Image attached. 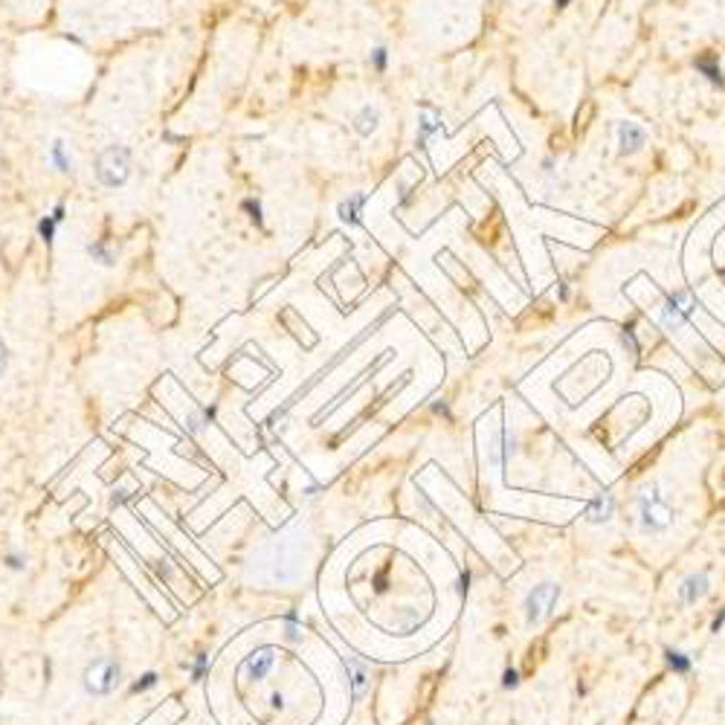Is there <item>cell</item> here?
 <instances>
[{
	"instance_id": "cell-10",
	"label": "cell",
	"mask_w": 725,
	"mask_h": 725,
	"mask_svg": "<svg viewBox=\"0 0 725 725\" xmlns=\"http://www.w3.org/2000/svg\"><path fill=\"white\" fill-rule=\"evenodd\" d=\"M644 139H647V131H644L641 125H636V122H621V128H618V142H621V151H624V154L638 151L641 145H644Z\"/></svg>"
},
{
	"instance_id": "cell-21",
	"label": "cell",
	"mask_w": 725,
	"mask_h": 725,
	"mask_svg": "<svg viewBox=\"0 0 725 725\" xmlns=\"http://www.w3.org/2000/svg\"><path fill=\"white\" fill-rule=\"evenodd\" d=\"M6 372H9V346L4 340V334H0V380L6 377Z\"/></svg>"
},
{
	"instance_id": "cell-12",
	"label": "cell",
	"mask_w": 725,
	"mask_h": 725,
	"mask_svg": "<svg viewBox=\"0 0 725 725\" xmlns=\"http://www.w3.org/2000/svg\"><path fill=\"white\" fill-rule=\"evenodd\" d=\"M362 206H366V195H362V191H357V195L346 198L340 206H336V215H340V221H346V224H357Z\"/></svg>"
},
{
	"instance_id": "cell-24",
	"label": "cell",
	"mask_w": 725,
	"mask_h": 725,
	"mask_svg": "<svg viewBox=\"0 0 725 725\" xmlns=\"http://www.w3.org/2000/svg\"><path fill=\"white\" fill-rule=\"evenodd\" d=\"M128 499V488H119V491H113V496H111V508H116V505H122Z\"/></svg>"
},
{
	"instance_id": "cell-18",
	"label": "cell",
	"mask_w": 725,
	"mask_h": 725,
	"mask_svg": "<svg viewBox=\"0 0 725 725\" xmlns=\"http://www.w3.org/2000/svg\"><path fill=\"white\" fill-rule=\"evenodd\" d=\"M4 563H6V569H12V572H23V569H27V554L18 551V548H12V551L4 554Z\"/></svg>"
},
{
	"instance_id": "cell-15",
	"label": "cell",
	"mask_w": 725,
	"mask_h": 725,
	"mask_svg": "<svg viewBox=\"0 0 725 725\" xmlns=\"http://www.w3.org/2000/svg\"><path fill=\"white\" fill-rule=\"evenodd\" d=\"M157 682H160V676L154 670H145L139 679L131 682V693H149L151 688H157Z\"/></svg>"
},
{
	"instance_id": "cell-8",
	"label": "cell",
	"mask_w": 725,
	"mask_h": 725,
	"mask_svg": "<svg viewBox=\"0 0 725 725\" xmlns=\"http://www.w3.org/2000/svg\"><path fill=\"white\" fill-rule=\"evenodd\" d=\"M84 253H87V258L93 264H99V267H116V261H119V250L111 244L108 238H93L90 244L84 247Z\"/></svg>"
},
{
	"instance_id": "cell-3",
	"label": "cell",
	"mask_w": 725,
	"mask_h": 725,
	"mask_svg": "<svg viewBox=\"0 0 725 725\" xmlns=\"http://www.w3.org/2000/svg\"><path fill=\"white\" fill-rule=\"evenodd\" d=\"M638 517H641V525L647 531H662L670 522V511H667L664 499L659 493H650V491L638 499Z\"/></svg>"
},
{
	"instance_id": "cell-6",
	"label": "cell",
	"mask_w": 725,
	"mask_h": 725,
	"mask_svg": "<svg viewBox=\"0 0 725 725\" xmlns=\"http://www.w3.org/2000/svg\"><path fill=\"white\" fill-rule=\"evenodd\" d=\"M270 670H273V650H270V647L256 650L253 656H247L244 664H241V676H244V679H250V682H261Z\"/></svg>"
},
{
	"instance_id": "cell-22",
	"label": "cell",
	"mask_w": 725,
	"mask_h": 725,
	"mask_svg": "<svg viewBox=\"0 0 725 725\" xmlns=\"http://www.w3.org/2000/svg\"><path fill=\"white\" fill-rule=\"evenodd\" d=\"M50 215H53V221H56V224L61 227V224L67 221V203H64V201H58V203H56V206L50 209Z\"/></svg>"
},
{
	"instance_id": "cell-11",
	"label": "cell",
	"mask_w": 725,
	"mask_h": 725,
	"mask_svg": "<svg viewBox=\"0 0 725 725\" xmlns=\"http://www.w3.org/2000/svg\"><path fill=\"white\" fill-rule=\"evenodd\" d=\"M215 415H218V403L191 409L189 418H186V432H189V435H201V432L215 421Z\"/></svg>"
},
{
	"instance_id": "cell-23",
	"label": "cell",
	"mask_w": 725,
	"mask_h": 725,
	"mask_svg": "<svg viewBox=\"0 0 725 725\" xmlns=\"http://www.w3.org/2000/svg\"><path fill=\"white\" fill-rule=\"evenodd\" d=\"M372 64H374V70H377V72H383V70H386V50H383V46H377V50L372 53Z\"/></svg>"
},
{
	"instance_id": "cell-5",
	"label": "cell",
	"mask_w": 725,
	"mask_h": 725,
	"mask_svg": "<svg viewBox=\"0 0 725 725\" xmlns=\"http://www.w3.org/2000/svg\"><path fill=\"white\" fill-rule=\"evenodd\" d=\"M46 163H50V168H53L56 175H61V177H72V175H76V160H72L64 137H53L50 149H46Z\"/></svg>"
},
{
	"instance_id": "cell-2",
	"label": "cell",
	"mask_w": 725,
	"mask_h": 725,
	"mask_svg": "<svg viewBox=\"0 0 725 725\" xmlns=\"http://www.w3.org/2000/svg\"><path fill=\"white\" fill-rule=\"evenodd\" d=\"M119 685H122V664H119L113 656L93 659L82 673V688L93 699H105V696L116 693Z\"/></svg>"
},
{
	"instance_id": "cell-25",
	"label": "cell",
	"mask_w": 725,
	"mask_h": 725,
	"mask_svg": "<svg viewBox=\"0 0 725 725\" xmlns=\"http://www.w3.org/2000/svg\"><path fill=\"white\" fill-rule=\"evenodd\" d=\"M270 702H273V705H276V708H279V705H282V702H284V696H282V693H273V696H270Z\"/></svg>"
},
{
	"instance_id": "cell-20",
	"label": "cell",
	"mask_w": 725,
	"mask_h": 725,
	"mask_svg": "<svg viewBox=\"0 0 725 725\" xmlns=\"http://www.w3.org/2000/svg\"><path fill=\"white\" fill-rule=\"evenodd\" d=\"M348 667H351V676H354V679H351V682H354V691L362 693V691H366V670H362L354 659H348Z\"/></svg>"
},
{
	"instance_id": "cell-13",
	"label": "cell",
	"mask_w": 725,
	"mask_h": 725,
	"mask_svg": "<svg viewBox=\"0 0 725 725\" xmlns=\"http://www.w3.org/2000/svg\"><path fill=\"white\" fill-rule=\"evenodd\" d=\"M35 232H38V238H41V244L46 247V250H53L56 247V238H58V224L53 221V215L46 212V215H41L38 218V224H35Z\"/></svg>"
},
{
	"instance_id": "cell-16",
	"label": "cell",
	"mask_w": 725,
	"mask_h": 725,
	"mask_svg": "<svg viewBox=\"0 0 725 725\" xmlns=\"http://www.w3.org/2000/svg\"><path fill=\"white\" fill-rule=\"evenodd\" d=\"M241 209L250 215L253 224L264 227V209H261V201H258V198H244V201H241Z\"/></svg>"
},
{
	"instance_id": "cell-19",
	"label": "cell",
	"mask_w": 725,
	"mask_h": 725,
	"mask_svg": "<svg viewBox=\"0 0 725 725\" xmlns=\"http://www.w3.org/2000/svg\"><path fill=\"white\" fill-rule=\"evenodd\" d=\"M206 667H209V656H203V652H198V656H195V662H191V667H189V673H191V682H201V679H203V673H206Z\"/></svg>"
},
{
	"instance_id": "cell-26",
	"label": "cell",
	"mask_w": 725,
	"mask_h": 725,
	"mask_svg": "<svg viewBox=\"0 0 725 725\" xmlns=\"http://www.w3.org/2000/svg\"><path fill=\"white\" fill-rule=\"evenodd\" d=\"M554 4H557V6H566V4H569V0H554Z\"/></svg>"
},
{
	"instance_id": "cell-1",
	"label": "cell",
	"mask_w": 725,
	"mask_h": 725,
	"mask_svg": "<svg viewBox=\"0 0 725 725\" xmlns=\"http://www.w3.org/2000/svg\"><path fill=\"white\" fill-rule=\"evenodd\" d=\"M93 175L105 189H122L131 180V151L125 145H105L93 160Z\"/></svg>"
},
{
	"instance_id": "cell-17",
	"label": "cell",
	"mask_w": 725,
	"mask_h": 725,
	"mask_svg": "<svg viewBox=\"0 0 725 725\" xmlns=\"http://www.w3.org/2000/svg\"><path fill=\"white\" fill-rule=\"evenodd\" d=\"M374 128H377V111L362 108V113L357 116V131L360 134H372Z\"/></svg>"
},
{
	"instance_id": "cell-4",
	"label": "cell",
	"mask_w": 725,
	"mask_h": 725,
	"mask_svg": "<svg viewBox=\"0 0 725 725\" xmlns=\"http://www.w3.org/2000/svg\"><path fill=\"white\" fill-rule=\"evenodd\" d=\"M554 600H557V586H554V584H540V586H534V592H531L528 600H525V615H528V621H531V624H540V621L548 615V610L554 607Z\"/></svg>"
},
{
	"instance_id": "cell-14",
	"label": "cell",
	"mask_w": 725,
	"mask_h": 725,
	"mask_svg": "<svg viewBox=\"0 0 725 725\" xmlns=\"http://www.w3.org/2000/svg\"><path fill=\"white\" fill-rule=\"evenodd\" d=\"M696 70H702L705 76L714 82V84H719L722 87V70H719V64H717V58L714 56H702V58H696Z\"/></svg>"
},
{
	"instance_id": "cell-9",
	"label": "cell",
	"mask_w": 725,
	"mask_h": 725,
	"mask_svg": "<svg viewBox=\"0 0 725 725\" xmlns=\"http://www.w3.org/2000/svg\"><path fill=\"white\" fill-rule=\"evenodd\" d=\"M708 589H711L708 574H691V577L685 580V584L679 586V600L685 603V607H691V603H696V600L702 598Z\"/></svg>"
},
{
	"instance_id": "cell-7",
	"label": "cell",
	"mask_w": 725,
	"mask_h": 725,
	"mask_svg": "<svg viewBox=\"0 0 725 725\" xmlns=\"http://www.w3.org/2000/svg\"><path fill=\"white\" fill-rule=\"evenodd\" d=\"M691 308H693V302H691V294H685V290L667 296V302H664V325L676 331L691 317Z\"/></svg>"
}]
</instances>
